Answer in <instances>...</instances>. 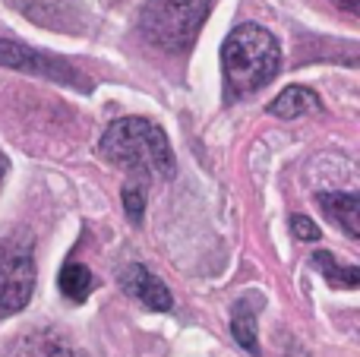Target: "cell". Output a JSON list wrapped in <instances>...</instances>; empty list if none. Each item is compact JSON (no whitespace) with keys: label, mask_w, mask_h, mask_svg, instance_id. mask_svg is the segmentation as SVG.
I'll return each mask as SVG.
<instances>
[{"label":"cell","mask_w":360,"mask_h":357,"mask_svg":"<svg viewBox=\"0 0 360 357\" xmlns=\"http://www.w3.org/2000/svg\"><path fill=\"white\" fill-rule=\"evenodd\" d=\"M98 152L111 164L130 171L136 181H146V177L171 181L177 171L168 133L149 117H120L108 124Z\"/></svg>","instance_id":"obj_1"},{"label":"cell","mask_w":360,"mask_h":357,"mask_svg":"<svg viewBox=\"0 0 360 357\" xmlns=\"http://www.w3.org/2000/svg\"><path fill=\"white\" fill-rule=\"evenodd\" d=\"M281 63L278 38L256 22L234 25L221 44V73L228 95H250L272 82Z\"/></svg>","instance_id":"obj_2"},{"label":"cell","mask_w":360,"mask_h":357,"mask_svg":"<svg viewBox=\"0 0 360 357\" xmlns=\"http://www.w3.org/2000/svg\"><path fill=\"white\" fill-rule=\"evenodd\" d=\"M212 0H146L139 29L162 51H186L202 32Z\"/></svg>","instance_id":"obj_3"},{"label":"cell","mask_w":360,"mask_h":357,"mask_svg":"<svg viewBox=\"0 0 360 357\" xmlns=\"http://www.w3.org/2000/svg\"><path fill=\"white\" fill-rule=\"evenodd\" d=\"M32 291H35V263L29 250L0 253V320H10L25 310Z\"/></svg>","instance_id":"obj_4"},{"label":"cell","mask_w":360,"mask_h":357,"mask_svg":"<svg viewBox=\"0 0 360 357\" xmlns=\"http://www.w3.org/2000/svg\"><path fill=\"white\" fill-rule=\"evenodd\" d=\"M0 67L22 70V73H32V76H48V79H63V82H73L76 76V70L67 60L48 57L22 41H13V38H0Z\"/></svg>","instance_id":"obj_5"},{"label":"cell","mask_w":360,"mask_h":357,"mask_svg":"<svg viewBox=\"0 0 360 357\" xmlns=\"http://www.w3.org/2000/svg\"><path fill=\"white\" fill-rule=\"evenodd\" d=\"M120 288H124L127 297H133L136 304H143V307H149V310H158V313H168V310L174 307V297L165 288V282H158V278L139 263L127 266V269L120 272Z\"/></svg>","instance_id":"obj_6"},{"label":"cell","mask_w":360,"mask_h":357,"mask_svg":"<svg viewBox=\"0 0 360 357\" xmlns=\"http://www.w3.org/2000/svg\"><path fill=\"white\" fill-rule=\"evenodd\" d=\"M319 209L345 228L348 238H360V200L354 193H319Z\"/></svg>","instance_id":"obj_7"},{"label":"cell","mask_w":360,"mask_h":357,"mask_svg":"<svg viewBox=\"0 0 360 357\" xmlns=\"http://www.w3.org/2000/svg\"><path fill=\"white\" fill-rule=\"evenodd\" d=\"M319 95L307 86H288L278 98L269 105V114L272 117H281V120H294V117H304L310 111H319Z\"/></svg>","instance_id":"obj_8"},{"label":"cell","mask_w":360,"mask_h":357,"mask_svg":"<svg viewBox=\"0 0 360 357\" xmlns=\"http://www.w3.org/2000/svg\"><path fill=\"white\" fill-rule=\"evenodd\" d=\"M231 332H234V342L240 348H247L250 354L259 351L256 345V304L250 297H240L234 304V316H231Z\"/></svg>","instance_id":"obj_9"},{"label":"cell","mask_w":360,"mask_h":357,"mask_svg":"<svg viewBox=\"0 0 360 357\" xmlns=\"http://www.w3.org/2000/svg\"><path fill=\"white\" fill-rule=\"evenodd\" d=\"M13 357H79V354H76L63 339H57V335L35 332V335L19 342V348Z\"/></svg>","instance_id":"obj_10"},{"label":"cell","mask_w":360,"mask_h":357,"mask_svg":"<svg viewBox=\"0 0 360 357\" xmlns=\"http://www.w3.org/2000/svg\"><path fill=\"white\" fill-rule=\"evenodd\" d=\"M57 285H60V294L67 297V301L82 304L89 294H92L95 278L82 263H67L63 266V272H60V278H57Z\"/></svg>","instance_id":"obj_11"},{"label":"cell","mask_w":360,"mask_h":357,"mask_svg":"<svg viewBox=\"0 0 360 357\" xmlns=\"http://www.w3.org/2000/svg\"><path fill=\"white\" fill-rule=\"evenodd\" d=\"M310 263H313V269H319L332 285H338V288H357V285H360L357 266H342V263H335V259H332V253H326V250L313 253Z\"/></svg>","instance_id":"obj_12"},{"label":"cell","mask_w":360,"mask_h":357,"mask_svg":"<svg viewBox=\"0 0 360 357\" xmlns=\"http://www.w3.org/2000/svg\"><path fill=\"white\" fill-rule=\"evenodd\" d=\"M124 212L133 225L143 221V212H146V183L143 181H127L124 183Z\"/></svg>","instance_id":"obj_13"},{"label":"cell","mask_w":360,"mask_h":357,"mask_svg":"<svg viewBox=\"0 0 360 357\" xmlns=\"http://www.w3.org/2000/svg\"><path fill=\"white\" fill-rule=\"evenodd\" d=\"M291 231L297 240H319L323 238V231L316 228V221H310L307 215H294L291 219Z\"/></svg>","instance_id":"obj_14"},{"label":"cell","mask_w":360,"mask_h":357,"mask_svg":"<svg viewBox=\"0 0 360 357\" xmlns=\"http://www.w3.org/2000/svg\"><path fill=\"white\" fill-rule=\"evenodd\" d=\"M6 171H10V158L0 152V187H4V181H6Z\"/></svg>","instance_id":"obj_15"},{"label":"cell","mask_w":360,"mask_h":357,"mask_svg":"<svg viewBox=\"0 0 360 357\" xmlns=\"http://www.w3.org/2000/svg\"><path fill=\"white\" fill-rule=\"evenodd\" d=\"M342 10H348V13H357V0H335Z\"/></svg>","instance_id":"obj_16"}]
</instances>
